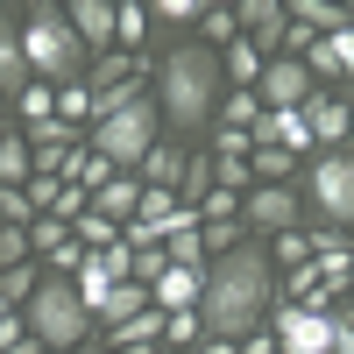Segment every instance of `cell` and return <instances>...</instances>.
<instances>
[{
	"mask_svg": "<svg viewBox=\"0 0 354 354\" xmlns=\"http://www.w3.org/2000/svg\"><path fill=\"white\" fill-rule=\"evenodd\" d=\"M149 347H163V312H156V305L113 326V354H149Z\"/></svg>",
	"mask_w": 354,
	"mask_h": 354,
	"instance_id": "obj_17",
	"label": "cell"
},
{
	"mask_svg": "<svg viewBox=\"0 0 354 354\" xmlns=\"http://www.w3.org/2000/svg\"><path fill=\"white\" fill-rule=\"evenodd\" d=\"M36 270H28V262H21V270H0V305H28V298H36Z\"/></svg>",
	"mask_w": 354,
	"mask_h": 354,
	"instance_id": "obj_29",
	"label": "cell"
},
{
	"mask_svg": "<svg viewBox=\"0 0 354 354\" xmlns=\"http://www.w3.org/2000/svg\"><path fill=\"white\" fill-rule=\"evenodd\" d=\"M198 290H205V270H177V262H163V277L149 283V305L156 312H198Z\"/></svg>",
	"mask_w": 354,
	"mask_h": 354,
	"instance_id": "obj_11",
	"label": "cell"
},
{
	"mask_svg": "<svg viewBox=\"0 0 354 354\" xmlns=\"http://www.w3.org/2000/svg\"><path fill=\"white\" fill-rule=\"evenodd\" d=\"M28 85V57H21V28L0 15V93H21Z\"/></svg>",
	"mask_w": 354,
	"mask_h": 354,
	"instance_id": "obj_19",
	"label": "cell"
},
{
	"mask_svg": "<svg viewBox=\"0 0 354 354\" xmlns=\"http://www.w3.org/2000/svg\"><path fill=\"white\" fill-rule=\"evenodd\" d=\"M64 21H71V36L85 50H113V0H71Z\"/></svg>",
	"mask_w": 354,
	"mask_h": 354,
	"instance_id": "obj_13",
	"label": "cell"
},
{
	"mask_svg": "<svg viewBox=\"0 0 354 354\" xmlns=\"http://www.w3.org/2000/svg\"><path fill=\"white\" fill-rule=\"evenodd\" d=\"M28 255H36L28 248V227H0V270H21Z\"/></svg>",
	"mask_w": 354,
	"mask_h": 354,
	"instance_id": "obj_33",
	"label": "cell"
},
{
	"mask_svg": "<svg viewBox=\"0 0 354 354\" xmlns=\"http://www.w3.org/2000/svg\"><path fill=\"white\" fill-rule=\"evenodd\" d=\"M283 255V270H298V262H312V241L305 234H277V248H270V262Z\"/></svg>",
	"mask_w": 354,
	"mask_h": 354,
	"instance_id": "obj_36",
	"label": "cell"
},
{
	"mask_svg": "<svg viewBox=\"0 0 354 354\" xmlns=\"http://www.w3.org/2000/svg\"><path fill=\"white\" fill-rule=\"evenodd\" d=\"M220 156H255V142L241 128H220Z\"/></svg>",
	"mask_w": 354,
	"mask_h": 354,
	"instance_id": "obj_38",
	"label": "cell"
},
{
	"mask_svg": "<svg viewBox=\"0 0 354 354\" xmlns=\"http://www.w3.org/2000/svg\"><path fill=\"white\" fill-rule=\"evenodd\" d=\"M78 128H64V121H43V128H28V163H36V177H64L71 170V156H78Z\"/></svg>",
	"mask_w": 354,
	"mask_h": 354,
	"instance_id": "obj_9",
	"label": "cell"
},
{
	"mask_svg": "<svg viewBox=\"0 0 354 354\" xmlns=\"http://www.w3.org/2000/svg\"><path fill=\"white\" fill-rule=\"evenodd\" d=\"M312 270H319V283L326 290H340V283H354V248H347V234H312Z\"/></svg>",
	"mask_w": 354,
	"mask_h": 354,
	"instance_id": "obj_14",
	"label": "cell"
},
{
	"mask_svg": "<svg viewBox=\"0 0 354 354\" xmlns=\"http://www.w3.org/2000/svg\"><path fill=\"white\" fill-rule=\"evenodd\" d=\"M21 57H28L36 85H78V71H85V43L71 36L64 8H36L21 21Z\"/></svg>",
	"mask_w": 354,
	"mask_h": 354,
	"instance_id": "obj_4",
	"label": "cell"
},
{
	"mask_svg": "<svg viewBox=\"0 0 354 354\" xmlns=\"http://www.w3.org/2000/svg\"><path fill=\"white\" fill-rule=\"evenodd\" d=\"M312 93H319L312 64H298V57H277V64H262V85H255L262 113H298V106H305Z\"/></svg>",
	"mask_w": 354,
	"mask_h": 354,
	"instance_id": "obj_8",
	"label": "cell"
},
{
	"mask_svg": "<svg viewBox=\"0 0 354 354\" xmlns=\"http://www.w3.org/2000/svg\"><path fill=\"white\" fill-rule=\"evenodd\" d=\"M135 205H142V177H135V170H121V177H113V185L93 198V213L121 227V220H135Z\"/></svg>",
	"mask_w": 354,
	"mask_h": 354,
	"instance_id": "obj_18",
	"label": "cell"
},
{
	"mask_svg": "<svg viewBox=\"0 0 354 354\" xmlns=\"http://www.w3.org/2000/svg\"><path fill=\"white\" fill-rule=\"evenodd\" d=\"M28 177H36V163H28V135H0V192H28Z\"/></svg>",
	"mask_w": 354,
	"mask_h": 354,
	"instance_id": "obj_20",
	"label": "cell"
},
{
	"mask_svg": "<svg viewBox=\"0 0 354 354\" xmlns=\"http://www.w3.org/2000/svg\"><path fill=\"white\" fill-rule=\"evenodd\" d=\"M185 163H192V156L177 149V142H156V149L142 156L135 177H142V192H177V185H185Z\"/></svg>",
	"mask_w": 354,
	"mask_h": 354,
	"instance_id": "obj_16",
	"label": "cell"
},
{
	"mask_svg": "<svg viewBox=\"0 0 354 354\" xmlns=\"http://www.w3.org/2000/svg\"><path fill=\"white\" fill-rule=\"evenodd\" d=\"M270 290H277L270 248L241 241V248L213 255V262H205V290H198V326H205V340H234V347H241L262 319H270Z\"/></svg>",
	"mask_w": 354,
	"mask_h": 354,
	"instance_id": "obj_1",
	"label": "cell"
},
{
	"mask_svg": "<svg viewBox=\"0 0 354 354\" xmlns=\"http://www.w3.org/2000/svg\"><path fill=\"white\" fill-rule=\"evenodd\" d=\"M305 128H312V142H347L354 135V121H347V106H340V93H312L305 106Z\"/></svg>",
	"mask_w": 354,
	"mask_h": 354,
	"instance_id": "obj_15",
	"label": "cell"
},
{
	"mask_svg": "<svg viewBox=\"0 0 354 354\" xmlns=\"http://www.w3.org/2000/svg\"><path fill=\"white\" fill-rule=\"evenodd\" d=\"M198 28H205V50H213V43H234V36H241V21H234V8H205V15H198Z\"/></svg>",
	"mask_w": 354,
	"mask_h": 354,
	"instance_id": "obj_31",
	"label": "cell"
},
{
	"mask_svg": "<svg viewBox=\"0 0 354 354\" xmlns=\"http://www.w3.org/2000/svg\"><path fill=\"white\" fill-rule=\"evenodd\" d=\"M198 354H241L234 340H198Z\"/></svg>",
	"mask_w": 354,
	"mask_h": 354,
	"instance_id": "obj_40",
	"label": "cell"
},
{
	"mask_svg": "<svg viewBox=\"0 0 354 354\" xmlns=\"http://www.w3.org/2000/svg\"><path fill=\"white\" fill-rule=\"evenodd\" d=\"M205 8H198V0H156V8H149V21H198Z\"/></svg>",
	"mask_w": 354,
	"mask_h": 354,
	"instance_id": "obj_37",
	"label": "cell"
},
{
	"mask_svg": "<svg viewBox=\"0 0 354 354\" xmlns=\"http://www.w3.org/2000/svg\"><path fill=\"white\" fill-rule=\"evenodd\" d=\"M71 354H93V347H71Z\"/></svg>",
	"mask_w": 354,
	"mask_h": 354,
	"instance_id": "obj_43",
	"label": "cell"
},
{
	"mask_svg": "<svg viewBox=\"0 0 354 354\" xmlns=\"http://www.w3.org/2000/svg\"><path fill=\"white\" fill-rule=\"evenodd\" d=\"M340 106H347V121H354V85H347V93H340Z\"/></svg>",
	"mask_w": 354,
	"mask_h": 354,
	"instance_id": "obj_42",
	"label": "cell"
},
{
	"mask_svg": "<svg viewBox=\"0 0 354 354\" xmlns=\"http://www.w3.org/2000/svg\"><path fill=\"white\" fill-rule=\"evenodd\" d=\"M113 241H121V227H113V220H100V213L78 220V248H113Z\"/></svg>",
	"mask_w": 354,
	"mask_h": 354,
	"instance_id": "obj_35",
	"label": "cell"
},
{
	"mask_svg": "<svg viewBox=\"0 0 354 354\" xmlns=\"http://www.w3.org/2000/svg\"><path fill=\"white\" fill-rule=\"evenodd\" d=\"M227 71L241 78V93H248V85H262V57H255L248 36H234V43H227Z\"/></svg>",
	"mask_w": 354,
	"mask_h": 354,
	"instance_id": "obj_25",
	"label": "cell"
},
{
	"mask_svg": "<svg viewBox=\"0 0 354 354\" xmlns=\"http://www.w3.org/2000/svg\"><path fill=\"white\" fill-rule=\"evenodd\" d=\"M163 262H177V270H205V234H198V220H185V227L163 234Z\"/></svg>",
	"mask_w": 354,
	"mask_h": 354,
	"instance_id": "obj_21",
	"label": "cell"
},
{
	"mask_svg": "<svg viewBox=\"0 0 354 354\" xmlns=\"http://www.w3.org/2000/svg\"><path fill=\"white\" fill-rule=\"evenodd\" d=\"M220 100H227V121H220V128H241V135H248V128L262 121V100H255V93H241V85H227Z\"/></svg>",
	"mask_w": 354,
	"mask_h": 354,
	"instance_id": "obj_24",
	"label": "cell"
},
{
	"mask_svg": "<svg viewBox=\"0 0 354 354\" xmlns=\"http://www.w3.org/2000/svg\"><path fill=\"white\" fill-rule=\"evenodd\" d=\"M156 128H163L156 93H135L128 106H113V113H106V121H100L93 135H85V142H93V156H106L113 170H142V156H149L156 142H163Z\"/></svg>",
	"mask_w": 354,
	"mask_h": 354,
	"instance_id": "obj_5",
	"label": "cell"
},
{
	"mask_svg": "<svg viewBox=\"0 0 354 354\" xmlns=\"http://www.w3.org/2000/svg\"><path fill=\"white\" fill-rule=\"evenodd\" d=\"M305 192H312L319 220H326L333 234H340V227H354V156H347V149H340V156H319Z\"/></svg>",
	"mask_w": 354,
	"mask_h": 354,
	"instance_id": "obj_6",
	"label": "cell"
},
{
	"mask_svg": "<svg viewBox=\"0 0 354 354\" xmlns=\"http://www.w3.org/2000/svg\"><path fill=\"white\" fill-rule=\"evenodd\" d=\"M333 326H340V319H333ZM333 354H354V333L340 326V340H333Z\"/></svg>",
	"mask_w": 354,
	"mask_h": 354,
	"instance_id": "obj_41",
	"label": "cell"
},
{
	"mask_svg": "<svg viewBox=\"0 0 354 354\" xmlns=\"http://www.w3.org/2000/svg\"><path fill=\"white\" fill-rule=\"evenodd\" d=\"M248 170H255V185H290V156L283 149H255Z\"/></svg>",
	"mask_w": 354,
	"mask_h": 354,
	"instance_id": "obj_30",
	"label": "cell"
},
{
	"mask_svg": "<svg viewBox=\"0 0 354 354\" xmlns=\"http://www.w3.org/2000/svg\"><path fill=\"white\" fill-rule=\"evenodd\" d=\"M177 192H192V213H198L205 192H213V156H192V163H185V185H177Z\"/></svg>",
	"mask_w": 354,
	"mask_h": 354,
	"instance_id": "obj_32",
	"label": "cell"
},
{
	"mask_svg": "<svg viewBox=\"0 0 354 354\" xmlns=\"http://www.w3.org/2000/svg\"><path fill=\"white\" fill-rule=\"evenodd\" d=\"M135 312H149V283H113V298H106L100 319H113V326H121V319H135Z\"/></svg>",
	"mask_w": 354,
	"mask_h": 354,
	"instance_id": "obj_23",
	"label": "cell"
},
{
	"mask_svg": "<svg viewBox=\"0 0 354 354\" xmlns=\"http://www.w3.org/2000/svg\"><path fill=\"white\" fill-rule=\"evenodd\" d=\"M21 333H28V326H21V312H15V305H0V347H15Z\"/></svg>",
	"mask_w": 354,
	"mask_h": 354,
	"instance_id": "obj_39",
	"label": "cell"
},
{
	"mask_svg": "<svg viewBox=\"0 0 354 354\" xmlns=\"http://www.w3.org/2000/svg\"><path fill=\"white\" fill-rule=\"evenodd\" d=\"M149 354H156V347H149Z\"/></svg>",
	"mask_w": 354,
	"mask_h": 354,
	"instance_id": "obj_45",
	"label": "cell"
},
{
	"mask_svg": "<svg viewBox=\"0 0 354 354\" xmlns=\"http://www.w3.org/2000/svg\"><path fill=\"white\" fill-rule=\"evenodd\" d=\"M15 100H21V113H28L36 128H43V121H57V85H36V78H28Z\"/></svg>",
	"mask_w": 354,
	"mask_h": 354,
	"instance_id": "obj_26",
	"label": "cell"
},
{
	"mask_svg": "<svg viewBox=\"0 0 354 354\" xmlns=\"http://www.w3.org/2000/svg\"><path fill=\"white\" fill-rule=\"evenodd\" d=\"M78 113H93V121H100V106H93V85H57V121H78Z\"/></svg>",
	"mask_w": 354,
	"mask_h": 354,
	"instance_id": "obj_28",
	"label": "cell"
},
{
	"mask_svg": "<svg viewBox=\"0 0 354 354\" xmlns=\"http://www.w3.org/2000/svg\"><path fill=\"white\" fill-rule=\"evenodd\" d=\"M192 340H205V326H198V312H163V347L177 354V347H192Z\"/></svg>",
	"mask_w": 354,
	"mask_h": 354,
	"instance_id": "obj_27",
	"label": "cell"
},
{
	"mask_svg": "<svg viewBox=\"0 0 354 354\" xmlns=\"http://www.w3.org/2000/svg\"><path fill=\"white\" fill-rule=\"evenodd\" d=\"M21 326L36 333L50 354H71V347L93 340V312H85V298H78V283H71V277H43V283H36V298L21 305Z\"/></svg>",
	"mask_w": 354,
	"mask_h": 354,
	"instance_id": "obj_3",
	"label": "cell"
},
{
	"mask_svg": "<svg viewBox=\"0 0 354 354\" xmlns=\"http://www.w3.org/2000/svg\"><path fill=\"white\" fill-rule=\"evenodd\" d=\"M248 142H255V149L298 156V149H312V128H305V113H262V121L248 128Z\"/></svg>",
	"mask_w": 354,
	"mask_h": 354,
	"instance_id": "obj_12",
	"label": "cell"
},
{
	"mask_svg": "<svg viewBox=\"0 0 354 354\" xmlns=\"http://www.w3.org/2000/svg\"><path fill=\"white\" fill-rule=\"evenodd\" d=\"M113 177H121V170H113V163H106V156H93V142H85V149H78V156H71V185H78V192H85V198H100V192H106V185H113Z\"/></svg>",
	"mask_w": 354,
	"mask_h": 354,
	"instance_id": "obj_22",
	"label": "cell"
},
{
	"mask_svg": "<svg viewBox=\"0 0 354 354\" xmlns=\"http://www.w3.org/2000/svg\"><path fill=\"white\" fill-rule=\"evenodd\" d=\"M270 326H277L283 354H333V340H340L333 312H305V305H270Z\"/></svg>",
	"mask_w": 354,
	"mask_h": 354,
	"instance_id": "obj_7",
	"label": "cell"
},
{
	"mask_svg": "<svg viewBox=\"0 0 354 354\" xmlns=\"http://www.w3.org/2000/svg\"><path fill=\"white\" fill-rule=\"evenodd\" d=\"M113 36H121V43L135 50L142 36H149V8H113Z\"/></svg>",
	"mask_w": 354,
	"mask_h": 354,
	"instance_id": "obj_34",
	"label": "cell"
},
{
	"mask_svg": "<svg viewBox=\"0 0 354 354\" xmlns=\"http://www.w3.org/2000/svg\"><path fill=\"white\" fill-rule=\"evenodd\" d=\"M220 93H227V71L205 43H177V50L156 57V113L170 128H205Z\"/></svg>",
	"mask_w": 354,
	"mask_h": 354,
	"instance_id": "obj_2",
	"label": "cell"
},
{
	"mask_svg": "<svg viewBox=\"0 0 354 354\" xmlns=\"http://www.w3.org/2000/svg\"><path fill=\"white\" fill-rule=\"evenodd\" d=\"M156 354H170V347H156Z\"/></svg>",
	"mask_w": 354,
	"mask_h": 354,
	"instance_id": "obj_44",
	"label": "cell"
},
{
	"mask_svg": "<svg viewBox=\"0 0 354 354\" xmlns=\"http://www.w3.org/2000/svg\"><path fill=\"white\" fill-rule=\"evenodd\" d=\"M241 220L248 227H270V234H290V220H298V192H290V185H248Z\"/></svg>",
	"mask_w": 354,
	"mask_h": 354,
	"instance_id": "obj_10",
	"label": "cell"
}]
</instances>
